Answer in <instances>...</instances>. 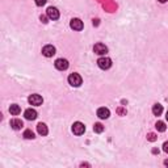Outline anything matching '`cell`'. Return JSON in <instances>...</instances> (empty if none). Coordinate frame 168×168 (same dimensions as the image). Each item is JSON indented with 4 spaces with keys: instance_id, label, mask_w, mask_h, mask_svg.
I'll return each mask as SVG.
<instances>
[{
    "instance_id": "obj_1",
    "label": "cell",
    "mask_w": 168,
    "mask_h": 168,
    "mask_svg": "<svg viewBox=\"0 0 168 168\" xmlns=\"http://www.w3.org/2000/svg\"><path fill=\"white\" fill-rule=\"evenodd\" d=\"M97 66L101 70H108L112 67V59L108 57H101L97 59Z\"/></svg>"
},
{
    "instance_id": "obj_2",
    "label": "cell",
    "mask_w": 168,
    "mask_h": 168,
    "mask_svg": "<svg viewBox=\"0 0 168 168\" xmlns=\"http://www.w3.org/2000/svg\"><path fill=\"white\" fill-rule=\"evenodd\" d=\"M68 83L72 85V87H80L82 85V83H83V79H82V76H80L79 74H71L70 76H68Z\"/></svg>"
},
{
    "instance_id": "obj_3",
    "label": "cell",
    "mask_w": 168,
    "mask_h": 168,
    "mask_svg": "<svg viewBox=\"0 0 168 168\" xmlns=\"http://www.w3.org/2000/svg\"><path fill=\"white\" fill-rule=\"evenodd\" d=\"M84 131H85V126H84V123L82 122H74V125H72V133H74L75 135H82L84 134Z\"/></svg>"
},
{
    "instance_id": "obj_4",
    "label": "cell",
    "mask_w": 168,
    "mask_h": 168,
    "mask_svg": "<svg viewBox=\"0 0 168 168\" xmlns=\"http://www.w3.org/2000/svg\"><path fill=\"white\" fill-rule=\"evenodd\" d=\"M55 68L57 70H59V71H64V70H67L68 68V61L67 59H63V58H59V59H57L55 63Z\"/></svg>"
},
{
    "instance_id": "obj_5",
    "label": "cell",
    "mask_w": 168,
    "mask_h": 168,
    "mask_svg": "<svg viewBox=\"0 0 168 168\" xmlns=\"http://www.w3.org/2000/svg\"><path fill=\"white\" fill-rule=\"evenodd\" d=\"M28 101H29V104L30 105H35V106H38V105H41L42 103H43V99L40 96V95H30L29 96V99H28Z\"/></svg>"
},
{
    "instance_id": "obj_6",
    "label": "cell",
    "mask_w": 168,
    "mask_h": 168,
    "mask_svg": "<svg viewBox=\"0 0 168 168\" xmlns=\"http://www.w3.org/2000/svg\"><path fill=\"white\" fill-rule=\"evenodd\" d=\"M46 14H47V17L51 19V20H58L59 19V11H58L55 7H49L47 11H46Z\"/></svg>"
},
{
    "instance_id": "obj_7",
    "label": "cell",
    "mask_w": 168,
    "mask_h": 168,
    "mask_svg": "<svg viewBox=\"0 0 168 168\" xmlns=\"http://www.w3.org/2000/svg\"><path fill=\"white\" fill-rule=\"evenodd\" d=\"M93 51L99 54V55H104L108 53V47L104 45V43H96V45L93 46Z\"/></svg>"
},
{
    "instance_id": "obj_8",
    "label": "cell",
    "mask_w": 168,
    "mask_h": 168,
    "mask_svg": "<svg viewBox=\"0 0 168 168\" xmlns=\"http://www.w3.org/2000/svg\"><path fill=\"white\" fill-rule=\"evenodd\" d=\"M70 26H71V29H74V30H82L84 25H83V21L80 19H72L71 23H70Z\"/></svg>"
},
{
    "instance_id": "obj_9",
    "label": "cell",
    "mask_w": 168,
    "mask_h": 168,
    "mask_svg": "<svg viewBox=\"0 0 168 168\" xmlns=\"http://www.w3.org/2000/svg\"><path fill=\"white\" fill-rule=\"evenodd\" d=\"M42 54L45 55V57H47V58L53 57V55L55 54V47H54L53 45H46V46H43V47H42Z\"/></svg>"
},
{
    "instance_id": "obj_10",
    "label": "cell",
    "mask_w": 168,
    "mask_h": 168,
    "mask_svg": "<svg viewBox=\"0 0 168 168\" xmlns=\"http://www.w3.org/2000/svg\"><path fill=\"white\" fill-rule=\"evenodd\" d=\"M109 116H111V112H109L108 108H99L97 109V117L101 120H106L109 118Z\"/></svg>"
},
{
    "instance_id": "obj_11",
    "label": "cell",
    "mask_w": 168,
    "mask_h": 168,
    "mask_svg": "<svg viewBox=\"0 0 168 168\" xmlns=\"http://www.w3.org/2000/svg\"><path fill=\"white\" fill-rule=\"evenodd\" d=\"M24 116H25V118L26 120H29V121H33V120H35L37 118V112L34 111V109H26L25 111V113H24Z\"/></svg>"
},
{
    "instance_id": "obj_12",
    "label": "cell",
    "mask_w": 168,
    "mask_h": 168,
    "mask_svg": "<svg viewBox=\"0 0 168 168\" xmlns=\"http://www.w3.org/2000/svg\"><path fill=\"white\" fill-rule=\"evenodd\" d=\"M23 121L21 120H17V118H14V120H11V127L14 129V130H20L21 127H23Z\"/></svg>"
},
{
    "instance_id": "obj_13",
    "label": "cell",
    "mask_w": 168,
    "mask_h": 168,
    "mask_svg": "<svg viewBox=\"0 0 168 168\" xmlns=\"http://www.w3.org/2000/svg\"><path fill=\"white\" fill-rule=\"evenodd\" d=\"M37 131H38V134L40 135H46L49 133V130H47V126L45 125V123H38L37 125Z\"/></svg>"
},
{
    "instance_id": "obj_14",
    "label": "cell",
    "mask_w": 168,
    "mask_h": 168,
    "mask_svg": "<svg viewBox=\"0 0 168 168\" xmlns=\"http://www.w3.org/2000/svg\"><path fill=\"white\" fill-rule=\"evenodd\" d=\"M9 113L13 114V116H17V114L21 113V108H20L17 104H12V105L9 106Z\"/></svg>"
},
{
    "instance_id": "obj_15",
    "label": "cell",
    "mask_w": 168,
    "mask_h": 168,
    "mask_svg": "<svg viewBox=\"0 0 168 168\" xmlns=\"http://www.w3.org/2000/svg\"><path fill=\"white\" fill-rule=\"evenodd\" d=\"M162 112H163V106L160 104H155L152 106V113H154V116H160Z\"/></svg>"
},
{
    "instance_id": "obj_16",
    "label": "cell",
    "mask_w": 168,
    "mask_h": 168,
    "mask_svg": "<svg viewBox=\"0 0 168 168\" xmlns=\"http://www.w3.org/2000/svg\"><path fill=\"white\" fill-rule=\"evenodd\" d=\"M155 127H156V130L158 131H160V133H163V131H165V123L163 122V121H158L156 122V125H155Z\"/></svg>"
},
{
    "instance_id": "obj_17",
    "label": "cell",
    "mask_w": 168,
    "mask_h": 168,
    "mask_svg": "<svg viewBox=\"0 0 168 168\" xmlns=\"http://www.w3.org/2000/svg\"><path fill=\"white\" fill-rule=\"evenodd\" d=\"M93 131H95V133H103V131H104V126L103 125H101V123L100 122H97V123H95V125H93Z\"/></svg>"
},
{
    "instance_id": "obj_18",
    "label": "cell",
    "mask_w": 168,
    "mask_h": 168,
    "mask_svg": "<svg viewBox=\"0 0 168 168\" xmlns=\"http://www.w3.org/2000/svg\"><path fill=\"white\" fill-rule=\"evenodd\" d=\"M24 138L25 139H33L34 138V133L32 130H25L24 131Z\"/></svg>"
},
{
    "instance_id": "obj_19",
    "label": "cell",
    "mask_w": 168,
    "mask_h": 168,
    "mask_svg": "<svg viewBox=\"0 0 168 168\" xmlns=\"http://www.w3.org/2000/svg\"><path fill=\"white\" fill-rule=\"evenodd\" d=\"M147 139L151 141V142H154V141H156V135H155L154 133H150V134L147 135Z\"/></svg>"
},
{
    "instance_id": "obj_20",
    "label": "cell",
    "mask_w": 168,
    "mask_h": 168,
    "mask_svg": "<svg viewBox=\"0 0 168 168\" xmlns=\"http://www.w3.org/2000/svg\"><path fill=\"white\" fill-rule=\"evenodd\" d=\"M34 2H35V4H37L38 7H42V5H45V4H46L47 0H34Z\"/></svg>"
},
{
    "instance_id": "obj_21",
    "label": "cell",
    "mask_w": 168,
    "mask_h": 168,
    "mask_svg": "<svg viewBox=\"0 0 168 168\" xmlns=\"http://www.w3.org/2000/svg\"><path fill=\"white\" fill-rule=\"evenodd\" d=\"M163 150L167 152V154H168V142H165L164 144H163Z\"/></svg>"
},
{
    "instance_id": "obj_22",
    "label": "cell",
    "mask_w": 168,
    "mask_h": 168,
    "mask_svg": "<svg viewBox=\"0 0 168 168\" xmlns=\"http://www.w3.org/2000/svg\"><path fill=\"white\" fill-rule=\"evenodd\" d=\"M46 20H47V17H46V16H41V21H42V23H45V24H46V23H47Z\"/></svg>"
},
{
    "instance_id": "obj_23",
    "label": "cell",
    "mask_w": 168,
    "mask_h": 168,
    "mask_svg": "<svg viewBox=\"0 0 168 168\" xmlns=\"http://www.w3.org/2000/svg\"><path fill=\"white\" fill-rule=\"evenodd\" d=\"M118 113H120V114H125L126 112H125V111H123V109H121V108H120V109H118Z\"/></svg>"
},
{
    "instance_id": "obj_24",
    "label": "cell",
    "mask_w": 168,
    "mask_h": 168,
    "mask_svg": "<svg viewBox=\"0 0 168 168\" xmlns=\"http://www.w3.org/2000/svg\"><path fill=\"white\" fill-rule=\"evenodd\" d=\"M158 2H160V3H165V2H168V0H158Z\"/></svg>"
},
{
    "instance_id": "obj_25",
    "label": "cell",
    "mask_w": 168,
    "mask_h": 168,
    "mask_svg": "<svg viewBox=\"0 0 168 168\" xmlns=\"http://www.w3.org/2000/svg\"><path fill=\"white\" fill-rule=\"evenodd\" d=\"M164 164H165V165H168V159H167V160H164Z\"/></svg>"
},
{
    "instance_id": "obj_26",
    "label": "cell",
    "mask_w": 168,
    "mask_h": 168,
    "mask_svg": "<svg viewBox=\"0 0 168 168\" xmlns=\"http://www.w3.org/2000/svg\"><path fill=\"white\" fill-rule=\"evenodd\" d=\"M165 118H167V121H168V111H167V114H165Z\"/></svg>"
}]
</instances>
